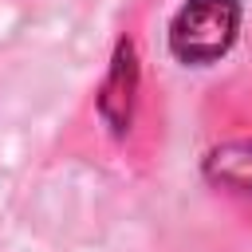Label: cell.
I'll use <instances>...</instances> for the list:
<instances>
[{"instance_id": "cell-1", "label": "cell", "mask_w": 252, "mask_h": 252, "mask_svg": "<svg viewBox=\"0 0 252 252\" xmlns=\"http://www.w3.org/2000/svg\"><path fill=\"white\" fill-rule=\"evenodd\" d=\"M240 35V0H185L169 20V51L177 63L205 67L228 55Z\"/></svg>"}, {"instance_id": "cell-2", "label": "cell", "mask_w": 252, "mask_h": 252, "mask_svg": "<svg viewBox=\"0 0 252 252\" xmlns=\"http://www.w3.org/2000/svg\"><path fill=\"white\" fill-rule=\"evenodd\" d=\"M134 87H138V67H134V47L122 43L118 55H114V67H110V79L102 87V98H98V110L102 118L110 122L114 134L130 130V106H134Z\"/></svg>"}, {"instance_id": "cell-3", "label": "cell", "mask_w": 252, "mask_h": 252, "mask_svg": "<svg viewBox=\"0 0 252 252\" xmlns=\"http://www.w3.org/2000/svg\"><path fill=\"white\" fill-rule=\"evenodd\" d=\"M205 177L228 189H252V138H236L217 146L205 158Z\"/></svg>"}]
</instances>
